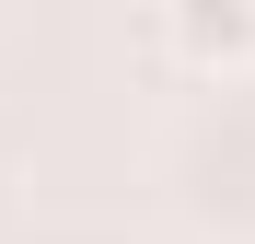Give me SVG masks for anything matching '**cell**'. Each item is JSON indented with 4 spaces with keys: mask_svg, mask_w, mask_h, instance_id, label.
Segmentation results:
<instances>
[{
    "mask_svg": "<svg viewBox=\"0 0 255 244\" xmlns=\"http://www.w3.org/2000/svg\"><path fill=\"white\" fill-rule=\"evenodd\" d=\"M174 58L197 81H244L255 70V0H174Z\"/></svg>",
    "mask_w": 255,
    "mask_h": 244,
    "instance_id": "6da1fadb",
    "label": "cell"
}]
</instances>
